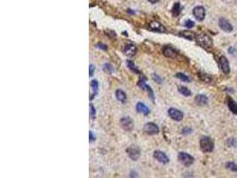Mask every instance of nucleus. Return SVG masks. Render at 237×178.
Masks as SVG:
<instances>
[{
  "label": "nucleus",
  "instance_id": "1",
  "mask_svg": "<svg viewBox=\"0 0 237 178\" xmlns=\"http://www.w3.org/2000/svg\"><path fill=\"white\" fill-rule=\"evenodd\" d=\"M200 148L205 153L211 152L214 149L213 140L209 136H202L200 140Z\"/></svg>",
  "mask_w": 237,
  "mask_h": 178
},
{
  "label": "nucleus",
  "instance_id": "2",
  "mask_svg": "<svg viewBox=\"0 0 237 178\" xmlns=\"http://www.w3.org/2000/svg\"><path fill=\"white\" fill-rule=\"evenodd\" d=\"M196 39L197 41V43L202 47L204 48H211L213 45V42L212 39L205 34H199L196 36Z\"/></svg>",
  "mask_w": 237,
  "mask_h": 178
},
{
  "label": "nucleus",
  "instance_id": "3",
  "mask_svg": "<svg viewBox=\"0 0 237 178\" xmlns=\"http://www.w3.org/2000/svg\"><path fill=\"white\" fill-rule=\"evenodd\" d=\"M178 161L183 164L184 166L186 167H189L191 166L194 161H195V158H193L191 155H189L188 153H186V152H179L178 155Z\"/></svg>",
  "mask_w": 237,
  "mask_h": 178
},
{
  "label": "nucleus",
  "instance_id": "4",
  "mask_svg": "<svg viewBox=\"0 0 237 178\" xmlns=\"http://www.w3.org/2000/svg\"><path fill=\"white\" fill-rule=\"evenodd\" d=\"M162 52L164 56L168 58H172V59H175L178 55V51L171 45H164L162 49Z\"/></svg>",
  "mask_w": 237,
  "mask_h": 178
},
{
  "label": "nucleus",
  "instance_id": "5",
  "mask_svg": "<svg viewBox=\"0 0 237 178\" xmlns=\"http://www.w3.org/2000/svg\"><path fill=\"white\" fill-rule=\"evenodd\" d=\"M126 152L128 154V156L130 157V158L134 160V161H136L140 156V150L138 147L135 146V145H132V146L128 147L126 149Z\"/></svg>",
  "mask_w": 237,
  "mask_h": 178
},
{
  "label": "nucleus",
  "instance_id": "6",
  "mask_svg": "<svg viewBox=\"0 0 237 178\" xmlns=\"http://www.w3.org/2000/svg\"><path fill=\"white\" fill-rule=\"evenodd\" d=\"M120 125L121 127L125 131H132L133 128V121L130 117H123L120 119Z\"/></svg>",
  "mask_w": 237,
  "mask_h": 178
},
{
  "label": "nucleus",
  "instance_id": "7",
  "mask_svg": "<svg viewBox=\"0 0 237 178\" xmlns=\"http://www.w3.org/2000/svg\"><path fill=\"white\" fill-rule=\"evenodd\" d=\"M168 115L171 119H172L175 121H181L184 118L183 112L175 108H170L168 110Z\"/></svg>",
  "mask_w": 237,
  "mask_h": 178
},
{
  "label": "nucleus",
  "instance_id": "8",
  "mask_svg": "<svg viewBox=\"0 0 237 178\" xmlns=\"http://www.w3.org/2000/svg\"><path fill=\"white\" fill-rule=\"evenodd\" d=\"M144 131L149 135V136H154V135H157L159 133V127L157 126L153 123V122H148L147 124H145L144 126Z\"/></svg>",
  "mask_w": 237,
  "mask_h": 178
},
{
  "label": "nucleus",
  "instance_id": "9",
  "mask_svg": "<svg viewBox=\"0 0 237 178\" xmlns=\"http://www.w3.org/2000/svg\"><path fill=\"white\" fill-rule=\"evenodd\" d=\"M138 86L140 87V88H142L143 90H145V91L147 93V95H149V97L152 99V101H155V95H154V92H153L152 88H151L149 86H147V85L146 84L145 79H139L138 82Z\"/></svg>",
  "mask_w": 237,
  "mask_h": 178
},
{
  "label": "nucleus",
  "instance_id": "10",
  "mask_svg": "<svg viewBox=\"0 0 237 178\" xmlns=\"http://www.w3.org/2000/svg\"><path fill=\"white\" fill-rule=\"evenodd\" d=\"M193 14L196 17V19L199 20V21L203 20V19L205 18V9H204V7L201 6V5L196 6L193 9Z\"/></svg>",
  "mask_w": 237,
  "mask_h": 178
},
{
  "label": "nucleus",
  "instance_id": "11",
  "mask_svg": "<svg viewBox=\"0 0 237 178\" xmlns=\"http://www.w3.org/2000/svg\"><path fill=\"white\" fill-rule=\"evenodd\" d=\"M153 156H154V158L157 160L158 162H160L162 164H164V165L168 164L169 161H170V159L167 157V155L164 152L161 151H156L154 152V154H153Z\"/></svg>",
  "mask_w": 237,
  "mask_h": 178
},
{
  "label": "nucleus",
  "instance_id": "12",
  "mask_svg": "<svg viewBox=\"0 0 237 178\" xmlns=\"http://www.w3.org/2000/svg\"><path fill=\"white\" fill-rule=\"evenodd\" d=\"M218 25L220 27V29L222 30H224L225 32H231L233 31V26L231 25V23L227 20H226L225 18H220L218 20Z\"/></svg>",
  "mask_w": 237,
  "mask_h": 178
},
{
  "label": "nucleus",
  "instance_id": "13",
  "mask_svg": "<svg viewBox=\"0 0 237 178\" xmlns=\"http://www.w3.org/2000/svg\"><path fill=\"white\" fill-rule=\"evenodd\" d=\"M148 30L155 31V32H159V33H163L166 31V29L163 25H162L160 22L158 21H153L149 24L148 26Z\"/></svg>",
  "mask_w": 237,
  "mask_h": 178
},
{
  "label": "nucleus",
  "instance_id": "14",
  "mask_svg": "<svg viewBox=\"0 0 237 178\" xmlns=\"http://www.w3.org/2000/svg\"><path fill=\"white\" fill-rule=\"evenodd\" d=\"M123 52L124 55H128V56H132L136 54L137 52V47L135 45L133 44H128V45H125L123 49Z\"/></svg>",
  "mask_w": 237,
  "mask_h": 178
},
{
  "label": "nucleus",
  "instance_id": "15",
  "mask_svg": "<svg viewBox=\"0 0 237 178\" xmlns=\"http://www.w3.org/2000/svg\"><path fill=\"white\" fill-rule=\"evenodd\" d=\"M219 63H220V67L222 71L225 74H228L230 72V67H229V62L228 60L226 59V56H221L219 58Z\"/></svg>",
  "mask_w": 237,
  "mask_h": 178
},
{
  "label": "nucleus",
  "instance_id": "16",
  "mask_svg": "<svg viewBox=\"0 0 237 178\" xmlns=\"http://www.w3.org/2000/svg\"><path fill=\"white\" fill-rule=\"evenodd\" d=\"M136 110H137V111H138V113H142V114L145 115V116L148 115L149 112H150V110H149L143 102H140V101L136 104Z\"/></svg>",
  "mask_w": 237,
  "mask_h": 178
},
{
  "label": "nucleus",
  "instance_id": "17",
  "mask_svg": "<svg viewBox=\"0 0 237 178\" xmlns=\"http://www.w3.org/2000/svg\"><path fill=\"white\" fill-rule=\"evenodd\" d=\"M196 102L197 103L198 105H201V106H204L208 103V97L204 95H197L196 96Z\"/></svg>",
  "mask_w": 237,
  "mask_h": 178
},
{
  "label": "nucleus",
  "instance_id": "18",
  "mask_svg": "<svg viewBox=\"0 0 237 178\" xmlns=\"http://www.w3.org/2000/svg\"><path fill=\"white\" fill-rule=\"evenodd\" d=\"M91 86H92V88H93V94L91 95L90 100H93L95 97V95H98V91H99V83H98V81L95 80V79H94V80H92V81H91Z\"/></svg>",
  "mask_w": 237,
  "mask_h": 178
},
{
  "label": "nucleus",
  "instance_id": "19",
  "mask_svg": "<svg viewBox=\"0 0 237 178\" xmlns=\"http://www.w3.org/2000/svg\"><path fill=\"white\" fill-rule=\"evenodd\" d=\"M116 97L117 99L119 101H121L122 103H124L126 101V99H127V96H126V94L121 90V89H117L116 91Z\"/></svg>",
  "mask_w": 237,
  "mask_h": 178
},
{
  "label": "nucleus",
  "instance_id": "20",
  "mask_svg": "<svg viewBox=\"0 0 237 178\" xmlns=\"http://www.w3.org/2000/svg\"><path fill=\"white\" fill-rule=\"evenodd\" d=\"M178 35H179V37L185 38L188 40H194L196 39V36L192 31H180Z\"/></svg>",
  "mask_w": 237,
  "mask_h": 178
},
{
  "label": "nucleus",
  "instance_id": "21",
  "mask_svg": "<svg viewBox=\"0 0 237 178\" xmlns=\"http://www.w3.org/2000/svg\"><path fill=\"white\" fill-rule=\"evenodd\" d=\"M227 106L234 114L237 115V103L232 98H227Z\"/></svg>",
  "mask_w": 237,
  "mask_h": 178
},
{
  "label": "nucleus",
  "instance_id": "22",
  "mask_svg": "<svg viewBox=\"0 0 237 178\" xmlns=\"http://www.w3.org/2000/svg\"><path fill=\"white\" fill-rule=\"evenodd\" d=\"M178 91L182 95H184V96H187V97H188V96H190L191 95H192V93H191V91L187 88V87H186V86H178Z\"/></svg>",
  "mask_w": 237,
  "mask_h": 178
},
{
  "label": "nucleus",
  "instance_id": "23",
  "mask_svg": "<svg viewBox=\"0 0 237 178\" xmlns=\"http://www.w3.org/2000/svg\"><path fill=\"white\" fill-rule=\"evenodd\" d=\"M180 12H181V6H180V4H179L178 2V3H175L174 5H173L172 8V15L175 16V17H177V16L179 15Z\"/></svg>",
  "mask_w": 237,
  "mask_h": 178
},
{
  "label": "nucleus",
  "instance_id": "24",
  "mask_svg": "<svg viewBox=\"0 0 237 178\" xmlns=\"http://www.w3.org/2000/svg\"><path fill=\"white\" fill-rule=\"evenodd\" d=\"M126 64H127V67H128L132 71H133V72H135V73H137V74H140V71L138 70L137 66L134 64V62H133L132 61L128 60V61H126Z\"/></svg>",
  "mask_w": 237,
  "mask_h": 178
},
{
  "label": "nucleus",
  "instance_id": "25",
  "mask_svg": "<svg viewBox=\"0 0 237 178\" xmlns=\"http://www.w3.org/2000/svg\"><path fill=\"white\" fill-rule=\"evenodd\" d=\"M103 70L107 73H109V74H112L115 70H114V67L110 64V63H104L103 65Z\"/></svg>",
  "mask_w": 237,
  "mask_h": 178
},
{
  "label": "nucleus",
  "instance_id": "26",
  "mask_svg": "<svg viewBox=\"0 0 237 178\" xmlns=\"http://www.w3.org/2000/svg\"><path fill=\"white\" fill-rule=\"evenodd\" d=\"M226 143L227 147H235H235H237V139L234 138V137L227 139Z\"/></svg>",
  "mask_w": 237,
  "mask_h": 178
},
{
  "label": "nucleus",
  "instance_id": "27",
  "mask_svg": "<svg viewBox=\"0 0 237 178\" xmlns=\"http://www.w3.org/2000/svg\"><path fill=\"white\" fill-rule=\"evenodd\" d=\"M198 77L201 79V80H202V81H203V82H205V83H209V82H211V78L209 75H207V74H204V73H199Z\"/></svg>",
  "mask_w": 237,
  "mask_h": 178
},
{
  "label": "nucleus",
  "instance_id": "28",
  "mask_svg": "<svg viewBox=\"0 0 237 178\" xmlns=\"http://www.w3.org/2000/svg\"><path fill=\"white\" fill-rule=\"evenodd\" d=\"M226 168L230 169L233 172H237V165L234 162H227L226 164Z\"/></svg>",
  "mask_w": 237,
  "mask_h": 178
},
{
  "label": "nucleus",
  "instance_id": "29",
  "mask_svg": "<svg viewBox=\"0 0 237 178\" xmlns=\"http://www.w3.org/2000/svg\"><path fill=\"white\" fill-rule=\"evenodd\" d=\"M176 78H178V79H180V80H182L184 82H190V79L187 75H185L183 73H177L176 74Z\"/></svg>",
  "mask_w": 237,
  "mask_h": 178
},
{
  "label": "nucleus",
  "instance_id": "30",
  "mask_svg": "<svg viewBox=\"0 0 237 178\" xmlns=\"http://www.w3.org/2000/svg\"><path fill=\"white\" fill-rule=\"evenodd\" d=\"M89 108H90V117L92 119H94L96 118V110L92 103L89 105Z\"/></svg>",
  "mask_w": 237,
  "mask_h": 178
},
{
  "label": "nucleus",
  "instance_id": "31",
  "mask_svg": "<svg viewBox=\"0 0 237 178\" xmlns=\"http://www.w3.org/2000/svg\"><path fill=\"white\" fill-rule=\"evenodd\" d=\"M192 132H193V130H192L191 127H184V128L182 129V134L185 135V136H187V135H190Z\"/></svg>",
  "mask_w": 237,
  "mask_h": 178
},
{
  "label": "nucleus",
  "instance_id": "32",
  "mask_svg": "<svg viewBox=\"0 0 237 178\" xmlns=\"http://www.w3.org/2000/svg\"><path fill=\"white\" fill-rule=\"evenodd\" d=\"M185 26H186L187 28H188V29H191V28H193V27L195 26V22L191 20H186V22H185Z\"/></svg>",
  "mask_w": 237,
  "mask_h": 178
},
{
  "label": "nucleus",
  "instance_id": "33",
  "mask_svg": "<svg viewBox=\"0 0 237 178\" xmlns=\"http://www.w3.org/2000/svg\"><path fill=\"white\" fill-rule=\"evenodd\" d=\"M94 70H95V67L94 65H90V69H89V76L92 77L93 74H94Z\"/></svg>",
  "mask_w": 237,
  "mask_h": 178
},
{
  "label": "nucleus",
  "instance_id": "34",
  "mask_svg": "<svg viewBox=\"0 0 237 178\" xmlns=\"http://www.w3.org/2000/svg\"><path fill=\"white\" fill-rule=\"evenodd\" d=\"M152 78H153V79H154L155 81H156V82H157V83H159V84H161V83H162V81H163V80H162V79H161V78L158 76V75H156V74H153V75H152Z\"/></svg>",
  "mask_w": 237,
  "mask_h": 178
},
{
  "label": "nucleus",
  "instance_id": "35",
  "mask_svg": "<svg viewBox=\"0 0 237 178\" xmlns=\"http://www.w3.org/2000/svg\"><path fill=\"white\" fill-rule=\"evenodd\" d=\"M96 46L98 47V48H99V49H102V50H108V46L106 45H104V44H102V43H99V44H97L96 45Z\"/></svg>",
  "mask_w": 237,
  "mask_h": 178
},
{
  "label": "nucleus",
  "instance_id": "36",
  "mask_svg": "<svg viewBox=\"0 0 237 178\" xmlns=\"http://www.w3.org/2000/svg\"><path fill=\"white\" fill-rule=\"evenodd\" d=\"M89 137H90V142H92V141H94V140H95V136H94V135L93 134V132H92V131H90V132H89Z\"/></svg>",
  "mask_w": 237,
  "mask_h": 178
},
{
  "label": "nucleus",
  "instance_id": "37",
  "mask_svg": "<svg viewBox=\"0 0 237 178\" xmlns=\"http://www.w3.org/2000/svg\"><path fill=\"white\" fill-rule=\"evenodd\" d=\"M228 52H229V53H230L231 55H233V54H234V53L235 52V49H234L233 47H230V48L228 49Z\"/></svg>",
  "mask_w": 237,
  "mask_h": 178
},
{
  "label": "nucleus",
  "instance_id": "38",
  "mask_svg": "<svg viewBox=\"0 0 237 178\" xmlns=\"http://www.w3.org/2000/svg\"><path fill=\"white\" fill-rule=\"evenodd\" d=\"M148 2H150L151 4H156L159 2V0H147Z\"/></svg>",
  "mask_w": 237,
  "mask_h": 178
}]
</instances>
